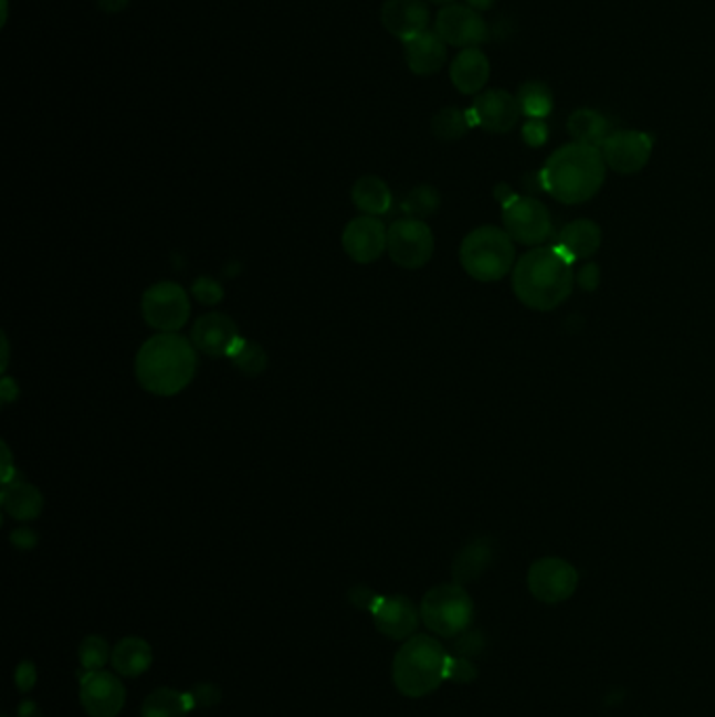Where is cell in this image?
Segmentation results:
<instances>
[{
    "mask_svg": "<svg viewBox=\"0 0 715 717\" xmlns=\"http://www.w3.org/2000/svg\"><path fill=\"white\" fill-rule=\"evenodd\" d=\"M654 141L642 130H614L600 145L607 168L617 175H635L651 162Z\"/></svg>",
    "mask_w": 715,
    "mask_h": 717,
    "instance_id": "obj_12",
    "label": "cell"
},
{
    "mask_svg": "<svg viewBox=\"0 0 715 717\" xmlns=\"http://www.w3.org/2000/svg\"><path fill=\"white\" fill-rule=\"evenodd\" d=\"M527 586L535 600L544 604H560L575 594L579 586V573L571 562L548 556L535 560L529 567Z\"/></svg>",
    "mask_w": 715,
    "mask_h": 717,
    "instance_id": "obj_10",
    "label": "cell"
},
{
    "mask_svg": "<svg viewBox=\"0 0 715 717\" xmlns=\"http://www.w3.org/2000/svg\"><path fill=\"white\" fill-rule=\"evenodd\" d=\"M523 139L529 147H541L548 141V126L544 120H529L523 126Z\"/></svg>",
    "mask_w": 715,
    "mask_h": 717,
    "instance_id": "obj_35",
    "label": "cell"
},
{
    "mask_svg": "<svg viewBox=\"0 0 715 717\" xmlns=\"http://www.w3.org/2000/svg\"><path fill=\"white\" fill-rule=\"evenodd\" d=\"M36 534H32L30 529H20V531H15V534L11 535V541L18 546V548H23V550H28V548H32V546H36Z\"/></svg>",
    "mask_w": 715,
    "mask_h": 717,
    "instance_id": "obj_40",
    "label": "cell"
},
{
    "mask_svg": "<svg viewBox=\"0 0 715 717\" xmlns=\"http://www.w3.org/2000/svg\"><path fill=\"white\" fill-rule=\"evenodd\" d=\"M198 369L196 347L179 334H158L145 340L135 359L139 384L156 397L183 392Z\"/></svg>",
    "mask_w": 715,
    "mask_h": 717,
    "instance_id": "obj_3",
    "label": "cell"
},
{
    "mask_svg": "<svg viewBox=\"0 0 715 717\" xmlns=\"http://www.w3.org/2000/svg\"><path fill=\"white\" fill-rule=\"evenodd\" d=\"M387 226L376 217L353 219L343 233L348 259L359 265H371L387 252Z\"/></svg>",
    "mask_w": 715,
    "mask_h": 717,
    "instance_id": "obj_16",
    "label": "cell"
},
{
    "mask_svg": "<svg viewBox=\"0 0 715 717\" xmlns=\"http://www.w3.org/2000/svg\"><path fill=\"white\" fill-rule=\"evenodd\" d=\"M521 116H523V112H521L518 99L502 88L481 93L469 109L472 126H479V128H483L487 133H495V135L511 133L512 128L521 120Z\"/></svg>",
    "mask_w": 715,
    "mask_h": 717,
    "instance_id": "obj_14",
    "label": "cell"
},
{
    "mask_svg": "<svg viewBox=\"0 0 715 717\" xmlns=\"http://www.w3.org/2000/svg\"><path fill=\"white\" fill-rule=\"evenodd\" d=\"M4 717H7V716H4Z\"/></svg>",
    "mask_w": 715,
    "mask_h": 717,
    "instance_id": "obj_45",
    "label": "cell"
},
{
    "mask_svg": "<svg viewBox=\"0 0 715 717\" xmlns=\"http://www.w3.org/2000/svg\"><path fill=\"white\" fill-rule=\"evenodd\" d=\"M460 263L476 282H500L516 265L514 240L502 226H479L464 238L460 246Z\"/></svg>",
    "mask_w": 715,
    "mask_h": 717,
    "instance_id": "obj_5",
    "label": "cell"
},
{
    "mask_svg": "<svg viewBox=\"0 0 715 717\" xmlns=\"http://www.w3.org/2000/svg\"><path fill=\"white\" fill-rule=\"evenodd\" d=\"M229 359L233 361L235 368L240 369V371H244L248 376H259V373H263L266 369V363H269L263 347L256 345V342H248L244 338L238 342L235 349L231 350Z\"/></svg>",
    "mask_w": 715,
    "mask_h": 717,
    "instance_id": "obj_31",
    "label": "cell"
},
{
    "mask_svg": "<svg viewBox=\"0 0 715 717\" xmlns=\"http://www.w3.org/2000/svg\"><path fill=\"white\" fill-rule=\"evenodd\" d=\"M0 499H2L4 513L15 520H34L41 516L42 506H44L41 492L34 485L20 483V481L7 483Z\"/></svg>",
    "mask_w": 715,
    "mask_h": 717,
    "instance_id": "obj_24",
    "label": "cell"
},
{
    "mask_svg": "<svg viewBox=\"0 0 715 717\" xmlns=\"http://www.w3.org/2000/svg\"><path fill=\"white\" fill-rule=\"evenodd\" d=\"M348 598H350V604L359 607V609H366V611H371V607L376 604V600L380 598L378 594H374L369 588L366 586H355L350 592H348Z\"/></svg>",
    "mask_w": 715,
    "mask_h": 717,
    "instance_id": "obj_39",
    "label": "cell"
},
{
    "mask_svg": "<svg viewBox=\"0 0 715 717\" xmlns=\"http://www.w3.org/2000/svg\"><path fill=\"white\" fill-rule=\"evenodd\" d=\"M491 65L481 49H462L451 63L450 78L462 95H476L490 83Z\"/></svg>",
    "mask_w": 715,
    "mask_h": 717,
    "instance_id": "obj_20",
    "label": "cell"
},
{
    "mask_svg": "<svg viewBox=\"0 0 715 717\" xmlns=\"http://www.w3.org/2000/svg\"><path fill=\"white\" fill-rule=\"evenodd\" d=\"M466 4L474 11L483 13V11H490L491 7L495 4V0H466Z\"/></svg>",
    "mask_w": 715,
    "mask_h": 717,
    "instance_id": "obj_42",
    "label": "cell"
},
{
    "mask_svg": "<svg viewBox=\"0 0 715 717\" xmlns=\"http://www.w3.org/2000/svg\"><path fill=\"white\" fill-rule=\"evenodd\" d=\"M448 661L450 655L437 637L411 635L395 655L392 682L403 697H427L448 679Z\"/></svg>",
    "mask_w": 715,
    "mask_h": 717,
    "instance_id": "obj_4",
    "label": "cell"
},
{
    "mask_svg": "<svg viewBox=\"0 0 715 717\" xmlns=\"http://www.w3.org/2000/svg\"><path fill=\"white\" fill-rule=\"evenodd\" d=\"M240 340L242 336L235 321L217 310L202 315L191 328L193 347L208 357H229Z\"/></svg>",
    "mask_w": 715,
    "mask_h": 717,
    "instance_id": "obj_17",
    "label": "cell"
},
{
    "mask_svg": "<svg viewBox=\"0 0 715 717\" xmlns=\"http://www.w3.org/2000/svg\"><path fill=\"white\" fill-rule=\"evenodd\" d=\"M491 560H493V546L490 539H474L471 544H466L453 560L451 567L453 583L466 586L474 579H479L490 569Z\"/></svg>",
    "mask_w": 715,
    "mask_h": 717,
    "instance_id": "obj_23",
    "label": "cell"
},
{
    "mask_svg": "<svg viewBox=\"0 0 715 717\" xmlns=\"http://www.w3.org/2000/svg\"><path fill=\"white\" fill-rule=\"evenodd\" d=\"M481 649H483V637L479 632L469 634V630H466L464 634H460V640H458L460 656L479 655Z\"/></svg>",
    "mask_w": 715,
    "mask_h": 717,
    "instance_id": "obj_37",
    "label": "cell"
},
{
    "mask_svg": "<svg viewBox=\"0 0 715 717\" xmlns=\"http://www.w3.org/2000/svg\"><path fill=\"white\" fill-rule=\"evenodd\" d=\"M9 387H11V378H4V380H2V401H4V403L13 401V399L18 397V390H11Z\"/></svg>",
    "mask_w": 715,
    "mask_h": 717,
    "instance_id": "obj_43",
    "label": "cell"
},
{
    "mask_svg": "<svg viewBox=\"0 0 715 717\" xmlns=\"http://www.w3.org/2000/svg\"><path fill=\"white\" fill-rule=\"evenodd\" d=\"M441 205V196L434 187L430 184H418L409 191L406 200L401 202V210L406 219H418L424 221L430 214H434Z\"/></svg>",
    "mask_w": 715,
    "mask_h": 717,
    "instance_id": "obj_30",
    "label": "cell"
},
{
    "mask_svg": "<svg viewBox=\"0 0 715 717\" xmlns=\"http://www.w3.org/2000/svg\"><path fill=\"white\" fill-rule=\"evenodd\" d=\"M403 53L409 70L416 76H432L448 63V42L437 32L427 30L403 42Z\"/></svg>",
    "mask_w": 715,
    "mask_h": 717,
    "instance_id": "obj_19",
    "label": "cell"
},
{
    "mask_svg": "<svg viewBox=\"0 0 715 717\" xmlns=\"http://www.w3.org/2000/svg\"><path fill=\"white\" fill-rule=\"evenodd\" d=\"M572 286V263L556 246L533 247L512 268V289L533 310L548 313L560 307L571 296Z\"/></svg>",
    "mask_w": 715,
    "mask_h": 717,
    "instance_id": "obj_1",
    "label": "cell"
},
{
    "mask_svg": "<svg viewBox=\"0 0 715 717\" xmlns=\"http://www.w3.org/2000/svg\"><path fill=\"white\" fill-rule=\"evenodd\" d=\"M189 695L200 705H217L221 700V690L214 684H198Z\"/></svg>",
    "mask_w": 715,
    "mask_h": 717,
    "instance_id": "obj_38",
    "label": "cell"
},
{
    "mask_svg": "<svg viewBox=\"0 0 715 717\" xmlns=\"http://www.w3.org/2000/svg\"><path fill=\"white\" fill-rule=\"evenodd\" d=\"M82 709L88 717H118L126 705V688L118 674L86 672L81 682Z\"/></svg>",
    "mask_w": 715,
    "mask_h": 717,
    "instance_id": "obj_13",
    "label": "cell"
},
{
    "mask_svg": "<svg viewBox=\"0 0 715 717\" xmlns=\"http://www.w3.org/2000/svg\"><path fill=\"white\" fill-rule=\"evenodd\" d=\"M387 252L392 263L399 267H424L434 252V235L424 221H395L387 231Z\"/></svg>",
    "mask_w": 715,
    "mask_h": 717,
    "instance_id": "obj_9",
    "label": "cell"
},
{
    "mask_svg": "<svg viewBox=\"0 0 715 717\" xmlns=\"http://www.w3.org/2000/svg\"><path fill=\"white\" fill-rule=\"evenodd\" d=\"M15 684H18L20 693H28V690H32L36 686V665L32 661H23L18 665Z\"/></svg>",
    "mask_w": 715,
    "mask_h": 717,
    "instance_id": "obj_36",
    "label": "cell"
},
{
    "mask_svg": "<svg viewBox=\"0 0 715 717\" xmlns=\"http://www.w3.org/2000/svg\"><path fill=\"white\" fill-rule=\"evenodd\" d=\"M607 179V165L600 147L562 145L546 160L539 172L544 191L560 204H583L592 200Z\"/></svg>",
    "mask_w": 715,
    "mask_h": 717,
    "instance_id": "obj_2",
    "label": "cell"
},
{
    "mask_svg": "<svg viewBox=\"0 0 715 717\" xmlns=\"http://www.w3.org/2000/svg\"><path fill=\"white\" fill-rule=\"evenodd\" d=\"M600 244H602L600 226L588 219H577L560 229L554 246L558 247L571 263H575V261H583V259L593 256Z\"/></svg>",
    "mask_w": 715,
    "mask_h": 717,
    "instance_id": "obj_21",
    "label": "cell"
},
{
    "mask_svg": "<svg viewBox=\"0 0 715 717\" xmlns=\"http://www.w3.org/2000/svg\"><path fill=\"white\" fill-rule=\"evenodd\" d=\"M350 198H353V204L357 205V210L364 212V217L387 214L390 204H392L389 184L376 175H366L353 184Z\"/></svg>",
    "mask_w": 715,
    "mask_h": 717,
    "instance_id": "obj_25",
    "label": "cell"
},
{
    "mask_svg": "<svg viewBox=\"0 0 715 717\" xmlns=\"http://www.w3.org/2000/svg\"><path fill=\"white\" fill-rule=\"evenodd\" d=\"M471 126L469 112H462L458 107H445L434 114L430 130L441 141H458L469 133Z\"/></svg>",
    "mask_w": 715,
    "mask_h": 717,
    "instance_id": "obj_29",
    "label": "cell"
},
{
    "mask_svg": "<svg viewBox=\"0 0 715 717\" xmlns=\"http://www.w3.org/2000/svg\"><path fill=\"white\" fill-rule=\"evenodd\" d=\"M369 613L380 634L399 642H406L411 635H416L422 621L420 609L408 595H380Z\"/></svg>",
    "mask_w": 715,
    "mask_h": 717,
    "instance_id": "obj_15",
    "label": "cell"
},
{
    "mask_svg": "<svg viewBox=\"0 0 715 717\" xmlns=\"http://www.w3.org/2000/svg\"><path fill=\"white\" fill-rule=\"evenodd\" d=\"M476 677V667L472 665L466 656H450L448 661V679L469 684Z\"/></svg>",
    "mask_w": 715,
    "mask_h": 717,
    "instance_id": "obj_34",
    "label": "cell"
},
{
    "mask_svg": "<svg viewBox=\"0 0 715 717\" xmlns=\"http://www.w3.org/2000/svg\"><path fill=\"white\" fill-rule=\"evenodd\" d=\"M78 661L86 672H99L112 661V649L103 635H86L78 646Z\"/></svg>",
    "mask_w": 715,
    "mask_h": 717,
    "instance_id": "obj_32",
    "label": "cell"
},
{
    "mask_svg": "<svg viewBox=\"0 0 715 717\" xmlns=\"http://www.w3.org/2000/svg\"><path fill=\"white\" fill-rule=\"evenodd\" d=\"M193 296L200 300V303H204V305H217V303H221L223 300V287H221V284L219 282H214V280H210V277H202V280H198L196 284H193Z\"/></svg>",
    "mask_w": 715,
    "mask_h": 717,
    "instance_id": "obj_33",
    "label": "cell"
},
{
    "mask_svg": "<svg viewBox=\"0 0 715 717\" xmlns=\"http://www.w3.org/2000/svg\"><path fill=\"white\" fill-rule=\"evenodd\" d=\"M141 313L149 328L158 329L160 334H177L191 315V303L179 284L160 282L145 289Z\"/></svg>",
    "mask_w": 715,
    "mask_h": 717,
    "instance_id": "obj_7",
    "label": "cell"
},
{
    "mask_svg": "<svg viewBox=\"0 0 715 717\" xmlns=\"http://www.w3.org/2000/svg\"><path fill=\"white\" fill-rule=\"evenodd\" d=\"M154 663L151 644L139 635H126L112 649V665L123 677L144 676Z\"/></svg>",
    "mask_w": 715,
    "mask_h": 717,
    "instance_id": "obj_22",
    "label": "cell"
},
{
    "mask_svg": "<svg viewBox=\"0 0 715 717\" xmlns=\"http://www.w3.org/2000/svg\"><path fill=\"white\" fill-rule=\"evenodd\" d=\"M567 130H569L572 141L600 147L611 135V124L600 112L583 107V109H575L569 116Z\"/></svg>",
    "mask_w": 715,
    "mask_h": 717,
    "instance_id": "obj_26",
    "label": "cell"
},
{
    "mask_svg": "<svg viewBox=\"0 0 715 717\" xmlns=\"http://www.w3.org/2000/svg\"><path fill=\"white\" fill-rule=\"evenodd\" d=\"M502 223L512 240L523 246H541L553 235L548 208L529 196H512L502 210Z\"/></svg>",
    "mask_w": 715,
    "mask_h": 717,
    "instance_id": "obj_8",
    "label": "cell"
},
{
    "mask_svg": "<svg viewBox=\"0 0 715 717\" xmlns=\"http://www.w3.org/2000/svg\"><path fill=\"white\" fill-rule=\"evenodd\" d=\"M422 623L432 634L455 637L471 628L474 602L460 583H443L429 590L420 602Z\"/></svg>",
    "mask_w": 715,
    "mask_h": 717,
    "instance_id": "obj_6",
    "label": "cell"
},
{
    "mask_svg": "<svg viewBox=\"0 0 715 717\" xmlns=\"http://www.w3.org/2000/svg\"><path fill=\"white\" fill-rule=\"evenodd\" d=\"M518 105L529 120H546L554 109L553 91L539 81H527L518 88Z\"/></svg>",
    "mask_w": 715,
    "mask_h": 717,
    "instance_id": "obj_28",
    "label": "cell"
},
{
    "mask_svg": "<svg viewBox=\"0 0 715 717\" xmlns=\"http://www.w3.org/2000/svg\"><path fill=\"white\" fill-rule=\"evenodd\" d=\"M130 0H97V7L102 9L103 13H120L128 7Z\"/></svg>",
    "mask_w": 715,
    "mask_h": 717,
    "instance_id": "obj_41",
    "label": "cell"
},
{
    "mask_svg": "<svg viewBox=\"0 0 715 717\" xmlns=\"http://www.w3.org/2000/svg\"><path fill=\"white\" fill-rule=\"evenodd\" d=\"M434 32L458 49H479L490 41V25L485 18L469 4H445L434 23Z\"/></svg>",
    "mask_w": 715,
    "mask_h": 717,
    "instance_id": "obj_11",
    "label": "cell"
},
{
    "mask_svg": "<svg viewBox=\"0 0 715 717\" xmlns=\"http://www.w3.org/2000/svg\"><path fill=\"white\" fill-rule=\"evenodd\" d=\"M429 2H434V4H443V7H445V4H453L455 0H429Z\"/></svg>",
    "mask_w": 715,
    "mask_h": 717,
    "instance_id": "obj_44",
    "label": "cell"
},
{
    "mask_svg": "<svg viewBox=\"0 0 715 717\" xmlns=\"http://www.w3.org/2000/svg\"><path fill=\"white\" fill-rule=\"evenodd\" d=\"M191 695H185L177 688H156L145 697L141 705V717H187L193 707Z\"/></svg>",
    "mask_w": 715,
    "mask_h": 717,
    "instance_id": "obj_27",
    "label": "cell"
},
{
    "mask_svg": "<svg viewBox=\"0 0 715 717\" xmlns=\"http://www.w3.org/2000/svg\"><path fill=\"white\" fill-rule=\"evenodd\" d=\"M385 30L401 42L429 30L430 11L424 0H387L380 9Z\"/></svg>",
    "mask_w": 715,
    "mask_h": 717,
    "instance_id": "obj_18",
    "label": "cell"
}]
</instances>
